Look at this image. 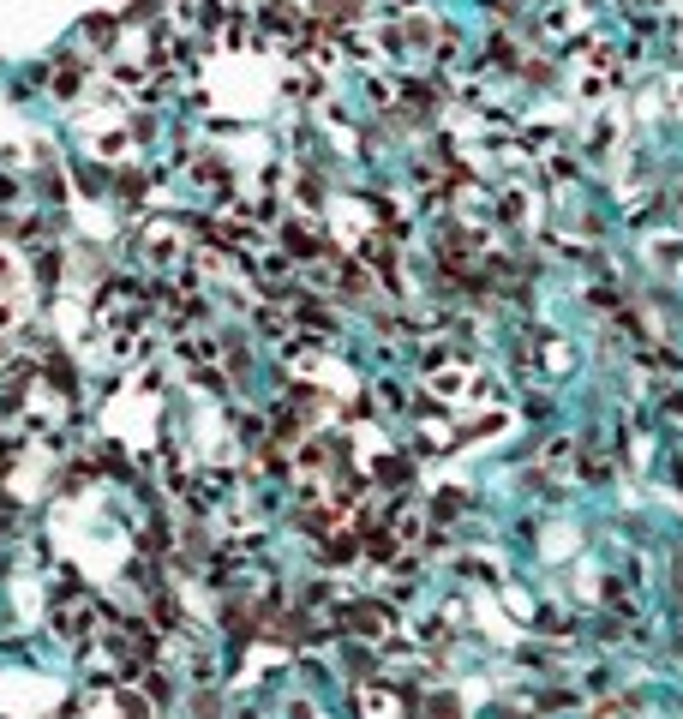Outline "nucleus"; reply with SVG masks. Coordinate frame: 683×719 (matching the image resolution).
Returning <instances> with one entry per match:
<instances>
[{
    "mask_svg": "<svg viewBox=\"0 0 683 719\" xmlns=\"http://www.w3.org/2000/svg\"><path fill=\"white\" fill-rule=\"evenodd\" d=\"M48 84H54L60 96H78V90H84V60H78V54H72V60H54V78H48Z\"/></svg>",
    "mask_w": 683,
    "mask_h": 719,
    "instance_id": "nucleus-1",
    "label": "nucleus"
}]
</instances>
